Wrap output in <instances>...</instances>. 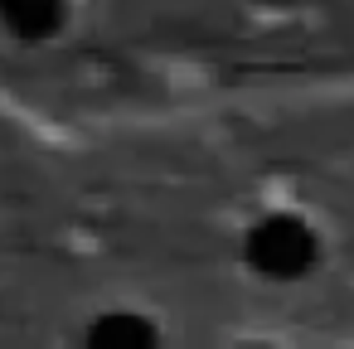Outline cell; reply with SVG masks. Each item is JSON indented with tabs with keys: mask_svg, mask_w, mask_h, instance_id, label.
<instances>
[{
	"mask_svg": "<svg viewBox=\"0 0 354 349\" xmlns=\"http://www.w3.org/2000/svg\"><path fill=\"white\" fill-rule=\"evenodd\" d=\"M88 339H93V344H112V349H146V344H156V325L141 320V315L117 310V315H102V320L88 330Z\"/></svg>",
	"mask_w": 354,
	"mask_h": 349,
	"instance_id": "cell-3",
	"label": "cell"
},
{
	"mask_svg": "<svg viewBox=\"0 0 354 349\" xmlns=\"http://www.w3.org/2000/svg\"><path fill=\"white\" fill-rule=\"evenodd\" d=\"M0 20L20 39H49L64 20V0H0Z\"/></svg>",
	"mask_w": 354,
	"mask_h": 349,
	"instance_id": "cell-2",
	"label": "cell"
},
{
	"mask_svg": "<svg viewBox=\"0 0 354 349\" xmlns=\"http://www.w3.org/2000/svg\"><path fill=\"white\" fill-rule=\"evenodd\" d=\"M315 233H310V223H301V218H291V214H267V218H257L252 228H248V238H243V257H248V267L252 272H262V276H272V281H296V276H306L310 267H315Z\"/></svg>",
	"mask_w": 354,
	"mask_h": 349,
	"instance_id": "cell-1",
	"label": "cell"
}]
</instances>
